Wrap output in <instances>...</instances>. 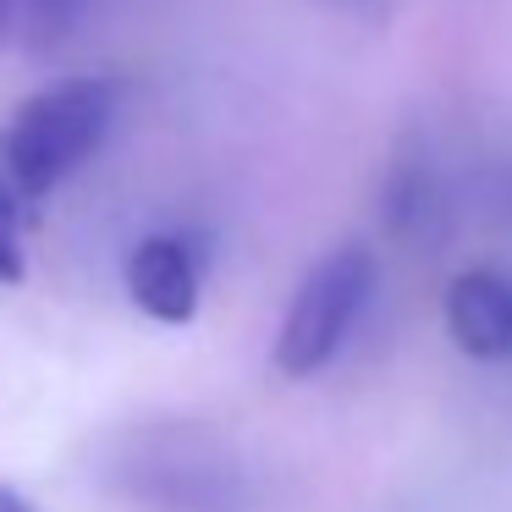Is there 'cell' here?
Segmentation results:
<instances>
[{
	"label": "cell",
	"mask_w": 512,
	"mask_h": 512,
	"mask_svg": "<svg viewBox=\"0 0 512 512\" xmlns=\"http://www.w3.org/2000/svg\"><path fill=\"white\" fill-rule=\"evenodd\" d=\"M100 479L144 512H254V468L199 419L122 424L100 446Z\"/></svg>",
	"instance_id": "obj_1"
},
{
	"label": "cell",
	"mask_w": 512,
	"mask_h": 512,
	"mask_svg": "<svg viewBox=\"0 0 512 512\" xmlns=\"http://www.w3.org/2000/svg\"><path fill=\"white\" fill-rule=\"evenodd\" d=\"M116 116H122V78L83 72V78L45 83L17 105L0 133V177L12 182L23 204L50 199L105 149Z\"/></svg>",
	"instance_id": "obj_2"
},
{
	"label": "cell",
	"mask_w": 512,
	"mask_h": 512,
	"mask_svg": "<svg viewBox=\"0 0 512 512\" xmlns=\"http://www.w3.org/2000/svg\"><path fill=\"white\" fill-rule=\"evenodd\" d=\"M375 281H380V265L364 243H336L331 254L314 259L276 331V353L270 358H276L281 375L309 380L320 369H331L342 358V347L353 342L358 320L375 298Z\"/></svg>",
	"instance_id": "obj_3"
},
{
	"label": "cell",
	"mask_w": 512,
	"mask_h": 512,
	"mask_svg": "<svg viewBox=\"0 0 512 512\" xmlns=\"http://www.w3.org/2000/svg\"><path fill=\"white\" fill-rule=\"evenodd\" d=\"M375 215H380V232L391 243L413 248V254H435V248L452 243L457 199H452L441 155H435V138L424 127H408L391 144L375 182Z\"/></svg>",
	"instance_id": "obj_4"
},
{
	"label": "cell",
	"mask_w": 512,
	"mask_h": 512,
	"mask_svg": "<svg viewBox=\"0 0 512 512\" xmlns=\"http://www.w3.org/2000/svg\"><path fill=\"white\" fill-rule=\"evenodd\" d=\"M127 292L160 325H193L204 298V254L188 232H149L127 254Z\"/></svg>",
	"instance_id": "obj_5"
},
{
	"label": "cell",
	"mask_w": 512,
	"mask_h": 512,
	"mask_svg": "<svg viewBox=\"0 0 512 512\" xmlns=\"http://www.w3.org/2000/svg\"><path fill=\"white\" fill-rule=\"evenodd\" d=\"M446 336L468 358H507L512 353V276L490 265L457 270L446 287Z\"/></svg>",
	"instance_id": "obj_6"
},
{
	"label": "cell",
	"mask_w": 512,
	"mask_h": 512,
	"mask_svg": "<svg viewBox=\"0 0 512 512\" xmlns=\"http://www.w3.org/2000/svg\"><path fill=\"white\" fill-rule=\"evenodd\" d=\"M94 0H23V50H50L89 17Z\"/></svg>",
	"instance_id": "obj_7"
},
{
	"label": "cell",
	"mask_w": 512,
	"mask_h": 512,
	"mask_svg": "<svg viewBox=\"0 0 512 512\" xmlns=\"http://www.w3.org/2000/svg\"><path fill=\"white\" fill-rule=\"evenodd\" d=\"M28 276V248H23V199L0 177V287H17Z\"/></svg>",
	"instance_id": "obj_8"
},
{
	"label": "cell",
	"mask_w": 512,
	"mask_h": 512,
	"mask_svg": "<svg viewBox=\"0 0 512 512\" xmlns=\"http://www.w3.org/2000/svg\"><path fill=\"white\" fill-rule=\"evenodd\" d=\"M0 45H23V0H0Z\"/></svg>",
	"instance_id": "obj_9"
},
{
	"label": "cell",
	"mask_w": 512,
	"mask_h": 512,
	"mask_svg": "<svg viewBox=\"0 0 512 512\" xmlns=\"http://www.w3.org/2000/svg\"><path fill=\"white\" fill-rule=\"evenodd\" d=\"M325 6H336V12H353V17H375L386 0H325Z\"/></svg>",
	"instance_id": "obj_10"
},
{
	"label": "cell",
	"mask_w": 512,
	"mask_h": 512,
	"mask_svg": "<svg viewBox=\"0 0 512 512\" xmlns=\"http://www.w3.org/2000/svg\"><path fill=\"white\" fill-rule=\"evenodd\" d=\"M0 512H39L34 501L23 496V490H12V485H0Z\"/></svg>",
	"instance_id": "obj_11"
}]
</instances>
